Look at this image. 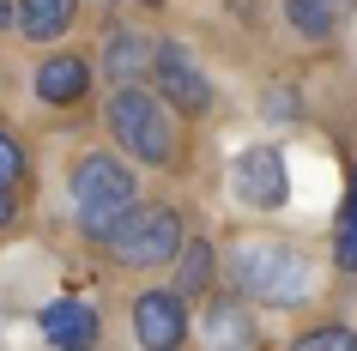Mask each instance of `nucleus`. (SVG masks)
<instances>
[{"label": "nucleus", "mask_w": 357, "mask_h": 351, "mask_svg": "<svg viewBox=\"0 0 357 351\" xmlns=\"http://www.w3.org/2000/svg\"><path fill=\"white\" fill-rule=\"evenodd\" d=\"M230 285L261 309H297L315 297V267L297 242L279 237H236L230 242Z\"/></svg>", "instance_id": "f257e3e1"}, {"label": "nucleus", "mask_w": 357, "mask_h": 351, "mask_svg": "<svg viewBox=\"0 0 357 351\" xmlns=\"http://www.w3.org/2000/svg\"><path fill=\"white\" fill-rule=\"evenodd\" d=\"M103 128L121 151H128V164H146V170H176L182 158V115L169 110L158 91L146 85H115L103 97Z\"/></svg>", "instance_id": "f03ea898"}, {"label": "nucleus", "mask_w": 357, "mask_h": 351, "mask_svg": "<svg viewBox=\"0 0 357 351\" xmlns=\"http://www.w3.org/2000/svg\"><path fill=\"white\" fill-rule=\"evenodd\" d=\"M67 194H73L79 230L91 242H109V230L139 206V176H133V164L115 158V151H85L73 164V176H67Z\"/></svg>", "instance_id": "7ed1b4c3"}, {"label": "nucleus", "mask_w": 357, "mask_h": 351, "mask_svg": "<svg viewBox=\"0 0 357 351\" xmlns=\"http://www.w3.org/2000/svg\"><path fill=\"white\" fill-rule=\"evenodd\" d=\"M182 242H188V224H182L176 206L139 200L128 218L109 230L103 248H109V260H115V267H128V273H158V267H176Z\"/></svg>", "instance_id": "20e7f679"}, {"label": "nucleus", "mask_w": 357, "mask_h": 351, "mask_svg": "<svg viewBox=\"0 0 357 351\" xmlns=\"http://www.w3.org/2000/svg\"><path fill=\"white\" fill-rule=\"evenodd\" d=\"M188 333H194V315L176 285H151V291L133 297V339H139V351H182Z\"/></svg>", "instance_id": "39448f33"}, {"label": "nucleus", "mask_w": 357, "mask_h": 351, "mask_svg": "<svg viewBox=\"0 0 357 351\" xmlns=\"http://www.w3.org/2000/svg\"><path fill=\"white\" fill-rule=\"evenodd\" d=\"M151 79H158V97H164V103L182 115V121H200V115H212V103H218L212 79L194 67V55L182 49V43H158Z\"/></svg>", "instance_id": "423d86ee"}, {"label": "nucleus", "mask_w": 357, "mask_h": 351, "mask_svg": "<svg viewBox=\"0 0 357 351\" xmlns=\"http://www.w3.org/2000/svg\"><path fill=\"white\" fill-rule=\"evenodd\" d=\"M230 194L248 212H279L291 200V176H284V151L279 146H243L230 158Z\"/></svg>", "instance_id": "0eeeda50"}, {"label": "nucleus", "mask_w": 357, "mask_h": 351, "mask_svg": "<svg viewBox=\"0 0 357 351\" xmlns=\"http://www.w3.org/2000/svg\"><path fill=\"white\" fill-rule=\"evenodd\" d=\"M43 339L55 351H97V339H103V315L85 303V297H55L49 309L37 315Z\"/></svg>", "instance_id": "6e6552de"}, {"label": "nucleus", "mask_w": 357, "mask_h": 351, "mask_svg": "<svg viewBox=\"0 0 357 351\" xmlns=\"http://www.w3.org/2000/svg\"><path fill=\"white\" fill-rule=\"evenodd\" d=\"M37 97L49 110H73L91 97V55H79V49H61L37 67Z\"/></svg>", "instance_id": "1a4fd4ad"}, {"label": "nucleus", "mask_w": 357, "mask_h": 351, "mask_svg": "<svg viewBox=\"0 0 357 351\" xmlns=\"http://www.w3.org/2000/svg\"><path fill=\"white\" fill-rule=\"evenodd\" d=\"M206 339L218 351H248L255 345V315L243 291H212L206 297Z\"/></svg>", "instance_id": "9d476101"}, {"label": "nucleus", "mask_w": 357, "mask_h": 351, "mask_svg": "<svg viewBox=\"0 0 357 351\" xmlns=\"http://www.w3.org/2000/svg\"><path fill=\"white\" fill-rule=\"evenodd\" d=\"M351 13H357V0H284V24L303 43H333Z\"/></svg>", "instance_id": "9b49d317"}, {"label": "nucleus", "mask_w": 357, "mask_h": 351, "mask_svg": "<svg viewBox=\"0 0 357 351\" xmlns=\"http://www.w3.org/2000/svg\"><path fill=\"white\" fill-rule=\"evenodd\" d=\"M97 61H103V73H109L115 85H139V79L151 73V61H158V43H146L139 31H109Z\"/></svg>", "instance_id": "f8f14e48"}, {"label": "nucleus", "mask_w": 357, "mask_h": 351, "mask_svg": "<svg viewBox=\"0 0 357 351\" xmlns=\"http://www.w3.org/2000/svg\"><path fill=\"white\" fill-rule=\"evenodd\" d=\"M212 278H218V248H212V237H188L182 255H176V291L188 297V303H200V297L218 291Z\"/></svg>", "instance_id": "ddd939ff"}, {"label": "nucleus", "mask_w": 357, "mask_h": 351, "mask_svg": "<svg viewBox=\"0 0 357 351\" xmlns=\"http://www.w3.org/2000/svg\"><path fill=\"white\" fill-rule=\"evenodd\" d=\"M79 19V0H19V37L24 43H55Z\"/></svg>", "instance_id": "4468645a"}, {"label": "nucleus", "mask_w": 357, "mask_h": 351, "mask_svg": "<svg viewBox=\"0 0 357 351\" xmlns=\"http://www.w3.org/2000/svg\"><path fill=\"white\" fill-rule=\"evenodd\" d=\"M333 248H327V255H333V267L345 278H357V164H351V176H345V200H339V218H333Z\"/></svg>", "instance_id": "2eb2a0df"}, {"label": "nucleus", "mask_w": 357, "mask_h": 351, "mask_svg": "<svg viewBox=\"0 0 357 351\" xmlns=\"http://www.w3.org/2000/svg\"><path fill=\"white\" fill-rule=\"evenodd\" d=\"M291 351H357V327H345V321H309L291 339Z\"/></svg>", "instance_id": "dca6fc26"}, {"label": "nucleus", "mask_w": 357, "mask_h": 351, "mask_svg": "<svg viewBox=\"0 0 357 351\" xmlns=\"http://www.w3.org/2000/svg\"><path fill=\"white\" fill-rule=\"evenodd\" d=\"M24 170H31V158H24V146L13 140V133L0 128V188H19Z\"/></svg>", "instance_id": "f3484780"}, {"label": "nucleus", "mask_w": 357, "mask_h": 351, "mask_svg": "<svg viewBox=\"0 0 357 351\" xmlns=\"http://www.w3.org/2000/svg\"><path fill=\"white\" fill-rule=\"evenodd\" d=\"M266 115L291 121V115H297V91H266Z\"/></svg>", "instance_id": "a211bd4d"}, {"label": "nucleus", "mask_w": 357, "mask_h": 351, "mask_svg": "<svg viewBox=\"0 0 357 351\" xmlns=\"http://www.w3.org/2000/svg\"><path fill=\"white\" fill-rule=\"evenodd\" d=\"M13 218H19V194H13V188H0V230H6Z\"/></svg>", "instance_id": "6ab92c4d"}, {"label": "nucleus", "mask_w": 357, "mask_h": 351, "mask_svg": "<svg viewBox=\"0 0 357 351\" xmlns=\"http://www.w3.org/2000/svg\"><path fill=\"white\" fill-rule=\"evenodd\" d=\"M6 24H19V0H0V31Z\"/></svg>", "instance_id": "aec40b11"}, {"label": "nucleus", "mask_w": 357, "mask_h": 351, "mask_svg": "<svg viewBox=\"0 0 357 351\" xmlns=\"http://www.w3.org/2000/svg\"><path fill=\"white\" fill-rule=\"evenodd\" d=\"M248 351H261V345H248Z\"/></svg>", "instance_id": "412c9836"}]
</instances>
